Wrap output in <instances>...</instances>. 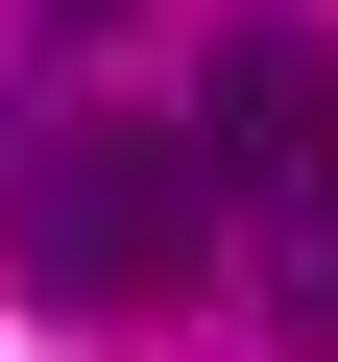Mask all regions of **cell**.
<instances>
[{
  "label": "cell",
  "instance_id": "cell-1",
  "mask_svg": "<svg viewBox=\"0 0 338 362\" xmlns=\"http://www.w3.org/2000/svg\"><path fill=\"white\" fill-rule=\"evenodd\" d=\"M218 266V169H194V121H73L49 169H25V290L49 314H169V290H194Z\"/></svg>",
  "mask_w": 338,
  "mask_h": 362
},
{
  "label": "cell",
  "instance_id": "cell-2",
  "mask_svg": "<svg viewBox=\"0 0 338 362\" xmlns=\"http://www.w3.org/2000/svg\"><path fill=\"white\" fill-rule=\"evenodd\" d=\"M194 169H218V218H266V266H290V314H338V25H218V73H194Z\"/></svg>",
  "mask_w": 338,
  "mask_h": 362
}]
</instances>
